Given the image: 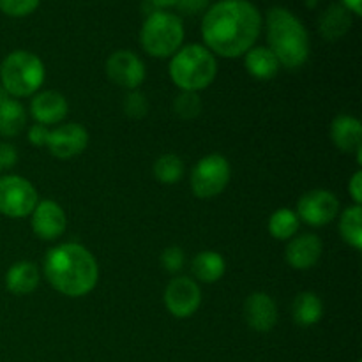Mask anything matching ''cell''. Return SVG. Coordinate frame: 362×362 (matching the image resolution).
<instances>
[{
  "mask_svg": "<svg viewBox=\"0 0 362 362\" xmlns=\"http://www.w3.org/2000/svg\"><path fill=\"white\" fill-rule=\"evenodd\" d=\"M262 32V14L250 0H221L202 20L205 48L223 59L244 57Z\"/></svg>",
  "mask_w": 362,
  "mask_h": 362,
  "instance_id": "cell-1",
  "label": "cell"
},
{
  "mask_svg": "<svg viewBox=\"0 0 362 362\" xmlns=\"http://www.w3.org/2000/svg\"><path fill=\"white\" fill-rule=\"evenodd\" d=\"M45 276L66 297H83L99 281V265L85 246L66 243L52 247L45 257Z\"/></svg>",
  "mask_w": 362,
  "mask_h": 362,
  "instance_id": "cell-2",
  "label": "cell"
},
{
  "mask_svg": "<svg viewBox=\"0 0 362 362\" xmlns=\"http://www.w3.org/2000/svg\"><path fill=\"white\" fill-rule=\"evenodd\" d=\"M269 49L279 66L297 69L310 57V35L303 21L285 7H272L267 13Z\"/></svg>",
  "mask_w": 362,
  "mask_h": 362,
  "instance_id": "cell-3",
  "label": "cell"
},
{
  "mask_svg": "<svg viewBox=\"0 0 362 362\" xmlns=\"http://www.w3.org/2000/svg\"><path fill=\"white\" fill-rule=\"evenodd\" d=\"M170 78L182 92H200L214 81L218 60L204 45L182 46L170 60Z\"/></svg>",
  "mask_w": 362,
  "mask_h": 362,
  "instance_id": "cell-4",
  "label": "cell"
},
{
  "mask_svg": "<svg viewBox=\"0 0 362 362\" xmlns=\"http://www.w3.org/2000/svg\"><path fill=\"white\" fill-rule=\"evenodd\" d=\"M46 69L42 60L27 49L9 53L0 64V83L9 95H34L45 83Z\"/></svg>",
  "mask_w": 362,
  "mask_h": 362,
  "instance_id": "cell-5",
  "label": "cell"
},
{
  "mask_svg": "<svg viewBox=\"0 0 362 362\" xmlns=\"http://www.w3.org/2000/svg\"><path fill=\"white\" fill-rule=\"evenodd\" d=\"M184 41V25L177 14L168 11H154L144 21L140 42L148 55L156 59L173 57Z\"/></svg>",
  "mask_w": 362,
  "mask_h": 362,
  "instance_id": "cell-6",
  "label": "cell"
},
{
  "mask_svg": "<svg viewBox=\"0 0 362 362\" xmlns=\"http://www.w3.org/2000/svg\"><path fill=\"white\" fill-rule=\"evenodd\" d=\"M232 179L230 161L221 154H209L197 163L191 172V189L202 200L221 194Z\"/></svg>",
  "mask_w": 362,
  "mask_h": 362,
  "instance_id": "cell-7",
  "label": "cell"
},
{
  "mask_svg": "<svg viewBox=\"0 0 362 362\" xmlns=\"http://www.w3.org/2000/svg\"><path fill=\"white\" fill-rule=\"evenodd\" d=\"M39 204V194L30 180L20 175L0 177V214L7 218H27Z\"/></svg>",
  "mask_w": 362,
  "mask_h": 362,
  "instance_id": "cell-8",
  "label": "cell"
},
{
  "mask_svg": "<svg viewBox=\"0 0 362 362\" xmlns=\"http://www.w3.org/2000/svg\"><path fill=\"white\" fill-rule=\"evenodd\" d=\"M296 214L306 225L320 228L334 221L339 214V200L327 189L308 191L300 197Z\"/></svg>",
  "mask_w": 362,
  "mask_h": 362,
  "instance_id": "cell-9",
  "label": "cell"
},
{
  "mask_svg": "<svg viewBox=\"0 0 362 362\" xmlns=\"http://www.w3.org/2000/svg\"><path fill=\"white\" fill-rule=\"evenodd\" d=\"M106 74L119 87L136 90L145 81L147 69H145L144 60L136 53L129 49H119L106 60Z\"/></svg>",
  "mask_w": 362,
  "mask_h": 362,
  "instance_id": "cell-10",
  "label": "cell"
},
{
  "mask_svg": "<svg viewBox=\"0 0 362 362\" xmlns=\"http://www.w3.org/2000/svg\"><path fill=\"white\" fill-rule=\"evenodd\" d=\"M165 306L173 317L187 318L198 311L202 304V290L197 281L187 276L173 278L165 288Z\"/></svg>",
  "mask_w": 362,
  "mask_h": 362,
  "instance_id": "cell-11",
  "label": "cell"
},
{
  "mask_svg": "<svg viewBox=\"0 0 362 362\" xmlns=\"http://www.w3.org/2000/svg\"><path fill=\"white\" fill-rule=\"evenodd\" d=\"M88 145V131L81 124H66L49 131L48 145L57 159H73L80 156Z\"/></svg>",
  "mask_w": 362,
  "mask_h": 362,
  "instance_id": "cell-12",
  "label": "cell"
},
{
  "mask_svg": "<svg viewBox=\"0 0 362 362\" xmlns=\"http://www.w3.org/2000/svg\"><path fill=\"white\" fill-rule=\"evenodd\" d=\"M32 230L42 240H55L66 232L67 218L64 209L53 200H42L32 211Z\"/></svg>",
  "mask_w": 362,
  "mask_h": 362,
  "instance_id": "cell-13",
  "label": "cell"
},
{
  "mask_svg": "<svg viewBox=\"0 0 362 362\" xmlns=\"http://www.w3.org/2000/svg\"><path fill=\"white\" fill-rule=\"evenodd\" d=\"M244 318L253 331L269 332L278 322V308L271 296L255 292L244 303Z\"/></svg>",
  "mask_w": 362,
  "mask_h": 362,
  "instance_id": "cell-14",
  "label": "cell"
},
{
  "mask_svg": "<svg viewBox=\"0 0 362 362\" xmlns=\"http://www.w3.org/2000/svg\"><path fill=\"white\" fill-rule=\"evenodd\" d=\"M322 257V240L315 233H303L292 237L285 250V258L290 267L297 271H308L315 267Z\"/></svg>",
  "mask_w": 362,
  "mask_h": 362,
  "instance_id": "cell-15",
  "label": "cell"
},
{
  "mask_svg": "<svg viewBox=\"0 0 362 362\" xmlns=\"http://www.w3.org/2000/svg\"><path fill=\"white\" fill-rule=\"evenodd\" d=\"M67 105L66 98L57 90H45L35 94V98L30 103V113L35 119V122L42 126H53L66 119Z\"/></svg>",
  "mask_w": 362,
  "mask_h": 362,
  "instance_id": "cell-16",
  "label": "cell"
},
{
  "mask_svg": "<svg viewBox=\"0 0 362 362\" xmlns=\"http://www.w3.org/2000/svg\"><path fill=\"white\" fill-rule=\"evenodd\" d=\"M331 140L346 154L359 152L362 148L361 120L352 115H338L331 124Z\"/></svg>",
  "mask_w": 362,
  "mask_h": 362,
  "instance_id": "cell-17",
  "label": "cell"
},
{
  "mask_svg": "<svg viewBox=\"0 0 362 362\" xmlns=\"http://www.w3.org/2000/svg\"><path fill=\"white\" fill-rule=\"evenodd\" d=\"M39 285V271L32 262H16L6 274V286L14 296H28Z\"/></svg>",
  "mask_w": 362,
  "mask_h": 362,
  "instance_id": "cell-18",
  "label": "cell"
},
{
  "mask_svg": "<svg viewBox=\"0 0 362 362\" xmlns=\"http://www.w3.org/2000/svg\"><path fill=\"white\" fill-rule=\"evenodd\" d=\"M244 66L247 73L257 80H271L279 71L278 59L265 46H253L250 52L244 53Z\"/></svg>",
  "mask_w": 362,
  "mask_h": 362,
  "instance_id": "cell-19",
  "label": "cell"
},
{
  "mask_svg": "<svg viewBox=\"0 0 362 362\" xmlns=\"http://www.w3.org/2000/svg\"><path fill=\"white\" fill-rule=\"evenodd\" d=\"M292 313L300 327H311L324 317V303L315 292H300L293 300Z\"/></svg>",
  "mask_w": 362,
  "mask_h": 362,
  "instance_id": "cell-20",
  "label": "cell"
},
{
  "mask_svg": "<svg viewBox=\"0 0 362 362\" xmlns=\"http://www.w3.org/2000/svg\"><path fill=\"white\" fill-rule=\"evenodd\" d=\"M194 278L204 283H216L225 276L226 262L216 251H202L193 258L191 265Z\"/></svg>",
  "mask_w": 362,
  "mask_h": 362,
  "instance_id": "cell-21",
  "label": "cell"
},
{
  "mask_svg": "<svg viewBox=\"0 0 362 362\" xmlns=\"http://www.w3.org/2000/svg\"><path fill=\"white\" fill-rule=\"evenodd\" d=\"M352 27V18H350V11L345 9L343 6H334L329 7L320 18V28L322 35H324L327 41H336V39L343 37L346 32Z\"/></svg>",
  "mask_w": 362,
  "mask_h": 362,
  "instance_id": "cell-22",
  "label": "cell"
},
{
  "mask_svg": "<svg viewBox=\"0 0 362 362\" xmlns=\"http://www.w3.org/2000/svg\"><path fill=\"white\" fill-rule=\"evenodd\" d=\"M27 124V113L23 105L16 99H9L0 105V136L13 138L23 131Z\"/></svg>",
  "mask_w": 362,
  "mask_h": 362,
  "instance_id": "cell-23",
  "label": "cell"
},
{
  "mask_svg": "<svg viewBox=\"0 0 362 362\" xmlns=\"http://www.w3.org/2000/svg\"><path fill=\"white\" fill-rule=\"evenodd\" d=\"M339 235L346 244L356 250L362 247V209L361 205H352L345 209L339 216Z\"/></svg>",
  "mask_w": 362,
  "mask_h": 362,
  "instance_id": "cell-24",
  "label": "cell"
},
{
  "mask_svg": "<svg viewBox=\"0 0 362 362\" xmlns=\"http://www.w3.org/2000/svg\"><path fill=\"white\" fill-rule=\"evenodd\" d=\"M300 219L292 209H278L269 218V233L278 240H288L299 232Z\"/></svg>",
  "mask_w": 362,
  "mask_h": 362,
  "instance_id": "cell-25",
  "label": "cell"
},
{
  "mask_svg": "<svg viewBox=\"0 0 362 362\" xmlns=\"http://www.w3.org/2000/svg\"><path fill=\"white\" fill-rule=\"evenodd\" d=\"M184 161L175 154H163L154 163V177L161 184L172 186L184 175Z\"/></svg>",
  "mask_w": 362,
  "mask_h": 362,
  "instance_id": "cell-26",
  "label": "cell"
},
{
  "mask_svg": "<svg viewBox=\"0 0 362 362\" xmlns=\"http://www.w3.org/2000/svg\"><path fill=\"white\" fill-rule=\"evenodd\" d=\"M202 106L204 105H202V99L198 95V92H182L173 101V112L180 119L191 120L200 115Z\"/></svg>",
  "mask_w": 362,
  "mask_h": 362,
  "instance_id": "cell-27",
  "label": "cell"
},
{
  "mask_svg": "<svg viewBox=\"0 0 362 362\" xmlns=\"http://www.w3.org/2000/svg\"><path fill=\"white\" fill-rule=\"evenodd\" d=\"M124 113L129 119L140 120L148 113V99L141 90H129L124 99Z\"/></svg>",
  "mask_w": 362,
  "mask_h": 362,
  "instance_id": "cell-28",
  "label": "cell"
},
{
  "mask_svg": "<svg viewBox=\"0 0 362 362\" xmlns=\"http://www.w3.org/2000/svg\"><path fill=\"white\" fill-rule=\"evenodd\" d=\"M41 0H0V11L7 16L23 18L34 13Z\"/></svg>",
  "mask_w": 362,
  "mask_h": 362,
  "instance_id": "cell-29",
  "label": "cell"
},
{
  "mask_svg": "<svg viewBox=\"0 0 362 362\" xmlns=\"http://www.w3.org/2000/svg\"><path fill=\"white\" fill-rule=\"evenodd\" d=\"M161 265L165 271L168 272H179L184 269V264H186V255L180 247L172 246V247H166L165 251L161 253Z\"/></svg>",
  "mask_w": 362,
  "mask_h": 362,
  "instance_id": "cell-30",
  "label": "cell"
},
{
  "mask_svg": "<svg viewBox=\"0 0 362 362\" xmlns=\"http://www.w3.org/2000/svg\"><path fill=\"white\" fill-rule=\"evenodd\" d=\"M18 163V151L14 145L0 141V172L11 170Z\"/></svg>",
  "mask_w": 362,
  "mask_h": 362,
  "instance_id": "cell-31",
  "label": "cell"
},
{
  "mask_svg": "<svg viewBox=\"0 0 362 362\" xmlns=\"http://www.w3.org/2000/svg\"><path fill=\"white\" fill-rule=\"evenodd\" d=\"M49 127L42 126V124L35 122L34 126L28 129V141H30L34 147H46L48 145V138H49Z\"/></svg>",
  "mask_w": 362,
  "mask_h": 362,
  "instance_id": "cell-32",
  "label": "cell"
},
{
  "mask_svg": "<svg viewBox=\"0 0 362 362\" xmlns=\"http://www.w3.org/2000/svg\"><path fill=\"white\" fill-rule=\"evenodd\" d=\"M349 193H350V197H352V200L356 202V205L362 204V173H361V170H357V172L352 175V179H350Z\"/></svg>",
  "mask_w": 362,
  "mask_h": 362,
  "instance_id": "cell-33",
  "label": "cell"
},
{
  "mask_svg": "<svg viewBox=\"0 0 362 362\" xmlns=\"http://www.w3.org/2000/svg\"><path fill=\"white\" fill-rule=\"evenodd\" d=\"M209 4V0H179V4H177V7H179L182 13L186 14H194L198 13V11L205 9Z\"/></svg>",
  "mask_w": 362,
  "mask_h": 362,
  "instance_id": "cell-34",
  "label": "cell"
},
{
  "mask_svg": "<svg viewBox=\"0 0 362 362\" xmlns=\"http://www.w3.org/2000/svg\"><path fill=\"white\" fill-rule=\"evenodd\" d=\"M341 2H343V7L349 9L350 13L356 14V16H361L362 14V6H361L362 0H341Z\"/></svg>",
  "mask_w": 362,
  "mask_h": 362,
  "instance_id": "cell-35",
  "label": "cell"
},
{
  "mask_svg": "<svg viewBox=\"0 0 362 362\" xmlns=\"http://www.w3.org/2000/svg\"><path fill=\"white\" fill-rule=\"evenodd\" d=\"M151 2L156 7V11H166L170 7H177L179 0H151Z\"/></svg>",
  "mask_w": 362,
  "mask_h": 362,
  "instance_id": "cell-36",
  "label": "cell"
},
{
  "mask_svg": "<svg viewBox=\"0 0 362 362\" xmlns=\"http://www.w3.org/2000/svg\"><path fill=\"white\" fill-rule=\"evenodd\" d=\"M6 99H7V92L4 90V88H2V85H0V105H2V103L6 101Z\"/></svg>",
  "mask_w": 362,
  "mask_h": 362,
  "instance_id": "cell-37",
  "label": "cell"
},
{
  "mask_svg": "<svg viewBox=\"0 0 362 362\" xmlns=\"http://www.w3.org/2000/svg\"><path fill=\"white\" fill-rule=\"evenodd\" d=\"M357 362H361V361H357Z\"/></svg>",
  "mask_w": 362,
  "mask_h": 362,
  "instance_id": "cell-38",
  "label": "cell"
}]
</instances>
